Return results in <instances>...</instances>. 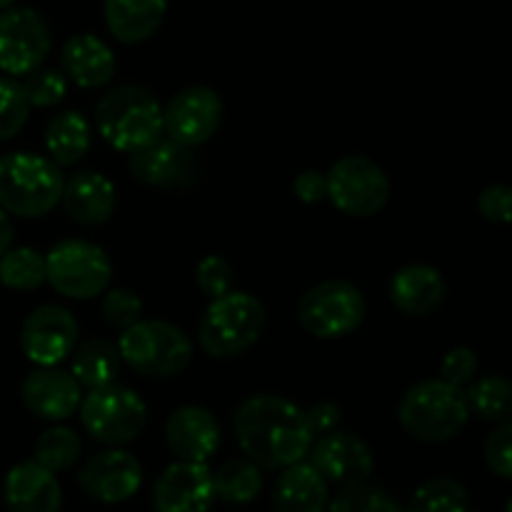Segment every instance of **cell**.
I'll return each instance as SVG.
<instances>
[{
  "label": "cell",
  "instance_id": "obj_1",
  "mask_svg": "<svg viewBox=\"0 0 512 512\" xmlns=\"http://www.w3.org/2000/svg\"><path fill=\"white\" fill-rule=\"evenodd\" d=\"M235 438L260 470H285L303 463L315 443L305 410L280 395H253L233 418Z\"/></svg>",
  "mask_w": 512,
  "mask_h": 512
},
{
  "label": "cell",
  "instance_id": "obj_2",
  "mask_svg": "<svg viewBox=\"0 0 512 512\" xmlns=\"http://www.w3.org/2000/svg\"><path fill=\"white\" fill-rule=\"evenodd\" d=\"M95 125L110 148L133 155L163 135V108L150 90L120 85L98 100Z\"/></svg>",
  "mask_w": 512,
  "mask_h": 512
},
{
  "label": "cell",
  "instance_id": "obj_3",
  "mask_svg": "<svg viewBox=\"0 0 512 512\" xmlns=\"http://www.w3.org/2000/svg\"><path fill=\"white\" fill-rule=\"evenodd\" d=\"M265 323V305L255 295L233 290L205 308L198 323V343L215 360L240 358L258 343Z\"/></svg>",
  "mask_w": 512,
  "mask_h": 512
},
{
  "label": "cell",
  "instance_id": "obj_4",
  "mask_svg": "<svg viewBox=\"0 0 512 512\" xmlns=\"http://www.w3.org/2000/svg\"><path fill=\"white\" fill-rule=\"evenodd\" d=\"M65 175L60 165L35 153H8L0 158V208L18 218H43L63 198Z\"/></svg>",
  "mask_w": 512,
  "mask_h": 512
},
{
  "label": "cell",
  "instance_id": "obj_5",
  "mask_svg": "<svg viewBox=\"0 0 512 512\" xmlns=\"http://www.w3.org/2000/svg\"><path fill=\"white\" fill-rule=\"evenodd\" d=\"M470 408L465 390L453 388L443 380H423L403 395L398 420L410 438L438 445L458 438L468 425Z\"/></svg>",
  "mask_w": 512,
  "mask_h": 512
},
{
  "label": "cell",
  "instance_id": "obj_6",
  "mask_svg": "<svg viewBox=\"0 0 512 512\" xmlns=\"http://www.w3.org/2000/svg\"><path fill=\"white\" fill-rule=\"evenodd\" d=\"M120 360L145 378H173L193 363V343L168 320H138L120 333Z\"/></svg>",
  "mask_w": 512,
  "mask_h": 512
},
{
  "label": "cell",
  "instance_id": "obj_7",
  "mask_svg": "<svg viewBox=\"0 0 512 512\" xmlns=\"http://www.w3.org/2000/svg\"><path fill=\"white\" fill-rule=\"evenodd\" d=\"M80 423L95 443L120 448L143 433L148 408L135 390L113 383L85 395L80 403Z\"/></svg>",
  "mask_w": 512,
  "mask_h": 512
},
{
  "label": "cell",
  "instance_id": "obj_8",
  "mask_svg": "<svg viewBox=\"0 0 512 512\" xmlns=\"http://www.w3.org/2000/svg\"><path fill=\"white\" fill-rule=\"evenodd\" d=\"M113 265L100 245L88 240H63L45 255V283L70 300L98 298L108 290Z\"/></svg>",
  "mask_w": 512,
  "mask_h": 512
},
{
  "label": "cell",
  "instance_id": "obj_9",
  "mask_svg": "<svg viewBox=\"0 0 512 512\" xmlns=\"http://www.w3.org/2000/svg\"><path fill=\"white\" fill-rule=\"evenodd\" d=\"M363 293L348 280H325L310 288L298 303V320L305 333L320 340L345 338L365 318Z\"/></svg>",
  "mask_w": 512,
  "mask_h": 512
},
{
  "label": "cell",
  "instance_id": "obj_10",
  "mask_svg": "<svg viewBox=\"0 0 512 512\" xmlns=\"http://www.w3.org/2000/svg\"><path fill=\"white\" fill-rule=\"evenodd\" d=\"M328 200L345 215L370 218L388 205L390 178L365 155L340 158L328 170Z\"/></svg>",
  "mask_w": 512,
  "mask_h": 512
},
{
  "label": "cell",
  "instance_id": "obj_11",
  "mask_svg": "<svg viewBox=\"0 0 512 512\" xmlns=\"http://www.w3.org/2000/svg\"><path fill=\"white\" fill-rule=\"evenodd\" d=\"M50 28L33 8L0 10V70L20 78L43 65L50 53Z\"/></svg>",
  "mask_w": 512,
  "mask_h": 512
},
{
  "label": "cell",
  "instance_id": "obj_12",
  "mask_svg": "<svg viewBox=\"0 0 512 512\" xmlns=\"http://www.w3.org/2000/svg\"><path fill=\"white\" fill-rule=\"evenodd\" d=\"M223 120V100L208 85H190L175 93L163 108V135L185 145L198 148L208 143Z\"/></svg>",
  "mask_w": 512,
  "mask_h": 512
},
{
  "label": "cell",
  "instance_id": "obj_13",
  "mask_svg": "<svg viewBox=\"0 0 512 512\" xmlns=\"http://www.w3.org/2000/svg\"><path fill=\"white\" fill-rule=\"evenodd\" d=\"M20 348L38 368H58L78 348V320L63 305H40L23 320Z\"/></svg>",
  "mask_w": 512,
  "mask_h": 512
},
{
  "label": "cell",
  "instance_id": "obj_14",
  "mask_svg": "<svg viewBox=\"0 0 512 512\" xmlns=\"http://www.w3.org/2000/svg\"><path fill=\"white\" fill-rule=\"evenodd\" d=\"M78 483L90 500L105 505L125 503L143 485V465L128 450L110 448L85 460Z\"/></svg>",
  "mask_w": 512,
  "mask_h": 512
},
{
  "label": "cell",
  "instance_id": "obj_15",
  "mask_svg": "<svg viewBox=\"0 0 512 512\" xmlns=\"http://www.w3.org/2000/svg\"><path fill=\"white\" fill-rule=\"evenodd\" d=\"M308 455L310 465L328 480V485L335 483L350 488V485L368 483V478L375 470V458L370 445L360 440L358 435L338 433V430L320 435Z\"/></svg>",
  "mask_w": 512,
  "mask_h": 512
},
{
  "label": "cell",
  "instance_id": "obj_16",
  "mask_svg": "<svg viewBox=\"0 0 512 512\" xmlns=\"http://www.w3.org/2000/svg\"><path fill=\"white\" fill-rule=\"evenodd\" d=\"M215 503L213 470L200 463H173L153 488L155 512H210Z\"/></svg>",
  "mask_w": 512,
  "mask_h": 512
},
{
  "label": "cell",
  "instance_id": "obj_17",
  "mask_svg": "<svg viewBox=\"0 0 512 512\" xmlns=\"http://www.w3.org/2000/svg\"><path fill=\"white\" fill-rule=\"evenodd\" d=\"M128 165L133 178L150 188H185L198 175L193 150L165 135L130 155Z\"/></svg>",
  "mask_w": 512,
  "mask_h": 512
},
{
  "label": "cell",
  "instance_id": "obj_18",
  "mask_svg": "<svg viewBox=\"0 0 512 512\" xmlns=\"http://www.w3.org/2000/svg\"><path fill=\"white\" fill-rule=\"evenodd\" d=\"M220 423L208 408L183 405L165 423V443L180 463L208 465L220 448Z\"/></svg>",
  "mask_w": 512,
  "mask_h": 512
},
{
  "label": "cell",
  "instance_id": "obj_19",
  "mask_svg": "<svg viewBox=\"0 0 512 512\" xmlns=\"http://www.w3.org/2000/svg\"><path fill=\"white\" fill-rule=\"evenodd\" d=\"M23 405L35 418L60 423L68 420L83 403V390L78 380L60 368H38L23 380L20 388Z\"/></svg>",
  "mask_w": 512,
  "mask_h": 512
},
{
  "label": "cell",
  "instance_id": "obj_20",
  "mask_svg": "<svg viewBox=\"0 0 512 512\" xmlns=\"http://www.w3.org/2000/svg\"><path fill=\"white\" fill-rule=\"evenodd\" d=\"M3 500L8 512H60L63 490L50 470L28 460L5 475Z\"/></svg>",
  "mask_w": 512,
  "mask_h": 512
},
{
  "label": "cell",
  "instance_id": "obj_21",
  "mask_svg": "<svg viewBox=\"0 0 512 512\" xmlns=\"http://www.w3.org/2000/svg\"><path fill=\"white\" fill-rule=\"evenodd\" d=\"M448 285H445L440 270L433 265H405L390 278L388 295L400 313L410 318H425L443 305Z\"/></svg>",
  "mask_w": 512,
  "mask_h": 512
},
{
  "label": "cell",
  "instance_id": "obj_22",
  "mask_svg": "<svg viewBox=\"0 0 512 512\" xmlns=\"http://www.w3.org/2000/svg\"><path fill=\"white\" fill-rule=\"evenodd\" d=\"M60 203L75 223L103 225L113 218L118 195H115V185L103 173L80 170L73 178L65 180Z\"/></svg>",
  "mask_w": 512,
  "mask_h": 512
},
{
  "label": "cell",
  "instance_id": "obj_23",
  "mask_svg": "<svg viewBox=\"0 0 512 512\" xmlns=\"http://www.w3.org/2000/svg\"><path fill=\"white\" fill-rule=\"evenodd\" d=\"M60 63H63L65 78L85 90L103 88L115 75L113 50L98 35L90 33L73 35L70 40H65L63 50H60Z\"/></svg>",
  "mask_w": 512,
  "mask_h": 512
},
{
  "label": "cell",
  "instance_id": "obj_24",
  "mask_svg": "<svg viewBox=\"0 0 512 512\" xmlns=\"http://www.w3.org/2000/svg\"><path fill=\"white\" fill-rule=\"evenodd\" d=\"M330 485L310 463L280 470L273 490L275 512H328Z\"/></svg>",
  "mask_w": 512,
  "mask_h": 512
},
{
  "label": "cell",
  "instance_id": "obj_25",
  "mask_svg": "<svg viewBox=\"0 0 512 512\" xmlns=\"http://www.w3.org/2000/svg\"><path fill=\"white\" fill-rule=\"evenodd\" d=\"M168 0H105L108 30L120 43H143L160 28Z\"/></svg>",
  "mask_w": 512,
  "mask_h": 512
},
{
  "label": "cell",
  "instance_id": "obj_26",
  "mask_svg": "<svg viewBox=\"0 0 512 512\" xmlns=\"http://www.w3.org/2000/svg\"><path fill=\"white\" fill-rule=\"evenodd\" d=\"M93 130L88 118L78 110H65L55 115L45 128V148L55 165H75L83 160L90 150Z\"/></svg>",
  "mask_w": 512,
  "mask_h": 512
},
{
  "label": "cell",
  "instance_id": "obj_27",
  "mask_svg": "<svg viewBox=\"0 0 512 512\" xmlns=\"http://www.w3.org/2000/svg\"><path fill=\"white\" fill-rule=\"evenodd\" d=\"M73 358V378L80 388L98 390L105 385H113L120 373V353L108 340H88L78 345Z\"/></svg>",
  "mask_w": 512,
  "mask_h": 512
},
{
  "label": "cell",
  "instance_id": "obj_28",
  "mask_svg": "<svg viewBox=\"0 0 512 512\" xmlns=\"http://www.w3.org/2000/svg\"><path fill=\"white\" fill-rule=\"evenodd\" d=\"M215 498L228 505H248L263 490V470L250 460H228L213 473Z\"/></svg>",
  "mask_w": 512,
  "mask_h": 512
},
{
  "label": "cell",
  "instance_id": "obj_29",
  "mask_svg": "<svg viewBox=\"0 0 512 512\" xmlns=\"http://www.w3.org/2000/svg\"><path fill=\"white\" fill-rule=\"evenodd\" d=\"M470 413L478 415L485 423H505L512 420V380L503 375H485L473 380L465 390Z\"/></svg>",
  "mask_w": 512,
  "mask_h": 512
},
{
  "label": "cell",
  "instance_id": "obj_30",
  "mask_svg": "<svg viewBox=\"0 0 512 512\" xmlns=\"http://www.w3.org/2000/svg\"><path fill=\"white\" fill-rule=\"evenodd\" d=\"M470 495L463 483L453 478H435L420 485L405 512H468Z\"/></svg>",
  "mask_w": 512,
  "mask_h": 512
},
{
  "label": "cell",
  "instance_id": "obj_31",
  "mask_svg": "<svg viewBox=\"0 0 512 512\" xmlns=\"http://www.w3.org/2000/svg\"><path fill=\"white\" fill-rule=\"evenodd\" d=\"M80 458V438L75 430L65 425L45 430L35 443V463L43 465L50 473H65Z\"/></svg>",
  "mask_w": 512,
  "mask_h": 512
},
{
  "label": "cell",
  "instance_id": "obj_32",
  "mask_svg": "<svg viewBox=\"0 0 512 512\" xmlns=\"http://www.w3.org/2000/svg\"><path fill=\"white\" fill-rule=\"evenodd\" d=\"M0 283L10 290H35L45 283V255L33 248H10L0 258Z\"/></svg>",
  "mask_w": 512,
  "mask_h": 512
},
{
  "label": "cell",
  "instance_id": "obj_33",
  "mask_svg": "<svg viewBox=\"0 0 512 512\" xmlns=\"http://www.w3.org/2000/svg\"><path fill=\"white\" fill-rule=\"evenodd\" d=\"M328 512H405L403 505L378 485L360 483L343 488L330 500Z\"/></svg>",
  "mask_w": 512,
  "mask_h": 512
},
{
  "label": "cell",
  "instance_id": "obj_34",
  "mask_svg": "<svg viewBox=\"0 0 512 512\" xmlns=\"http://www.w3.org/2000/svg\"><path fill=\"white\" fill-rule=\"evenodd\" d=\"M30 115V100L25 95L23 83L15 78L0 75V143L15 138L23 130Z\"/></svg>",
  "mask_w": 512,
  "mask_h": 512
},
{
  "label": "cell",
  "instance_id": "obj_35",
  "mask_svg": "<svg viewBox=\"0 0 512 512\" xmlns=\"http://www.w3.org/2000/svg\"><path fill=\"white\" fill-rule=\"evenodd\" d=\"M23 90L30 100V108H53L68 95V78L63 70L43 68L25 75Z\"/></svg>",
  "mask_w": 512,
  "mask_h": 512
},
{
  "label": "cell",
  "instance_id": "obj_36",
  "mask_svg": "<svg viewBox=\"0 0 512 512\" xmlns=\"http://www.w3.org/2000/svg\"><path fill=\"white\" fill-rule=\"evenodd\" d=\"M100 313H103V320L108 328L125 333V330L133 328V325L140 320L143 303H140V298L133 293V290L115 288L105 293L103 305H100Z\"/></svg>",
  "mask_w": 512,
  "mask_h": 512
},
{
  "label": "cell",
  "instance_id": "obj_37",
  "mask_svg": "<svg viewBox=\"0 0 512 512\" xmlns=\"http://www.w3.org/2000/svg\"><path fill=\"white\" fill-rule=\"evenodd\" d=\"M195 285L200 288V293H205L213 300L233 293V265H230L223 255H205V258L195 265Z\"/></svg>",
  "mask_w": 512,
  "mask_h": 512
},
{
  "label": "cell",
  "instance_id": "obj_38",
  "mask_svg": "<svg viewBox=\"0 0 512 512\" xmlns=\"http://www.w3.org/2000/svg\"><path fill=\"white\" fill-rule=\"evenodd\" d=\"M485 463L498 478L512 480V420L500 423L485 440Z\"/></svg>",
  "mask_w": 512,
  "mask_h": 512
},
{
  "label": "cell",
  "instance_id": "obj_39",
  "mask_svg": "<svg viewBox=\"0 0 512 512\" xmlns=\"http://www.w3.org/2000/svg\"><path fill=\"white\" fill-rule=\"evenodd\" d=\"M478 373V355L470 348H455L450 350L440 365V380L453 388H468Z\"/></svg>",
  "mask_w": 512,
  "mask_h": 512
},
{
  "label": "cell",
  "instance_id": "obj_40",
  "mask_svg": "<svg viewBox=\"0 0 512 512\" xmlns=\"http://www.w3.org/2000/svg\"><path fill=\"white\" fill-rule=\"evenodd\" d=\"M478 210L490 223H512V185H488L480 193Z\"/></svg>",
  "mask_w": 512,
  "mask_h": 512
},
{
  "label": "cell",
  "instance_id": "obj_41",
  "mask_svg": "<svg viewBox=\"0 0 512 512\" xmlns=\"http://www.w3.org/2000/svg\"><path fill=\"white\" fill-rule=\"evenodd\" d=\"M293 190L305 205H318L328 200V178L320 170H305L295 178Z\"/></svg>",
  "mask_w": 512,
  "mask_h": 512
},
{
  "label": "cell",
  "instance_id": "obj_42",
  "mask_svg": "<svg viewBox=\"0 0 512 512\" xmlns=\"http://www.w3.org/2000/svg\"><path fill=\"white\" fill-rule=\"evenodd\" d=\"M305 418H308L310 430H313L315 438H320V435H328L338 428L340 408L335 403H318L313 405V408L305 410Z\"/></svg>",
  "mask_w": 512,
  "mask_h": 512
},
{
  "label": "cell",
  "instance_id": "obj_43",
  "mask_svg": "<svg viewBox=\"0 0 512 512\" xmlns=\"http://www.w3.org/2000/svg\"><path fill=\"white\" fill-rule=\"evenodd\" d=\"M13 238H15V230H13V223H10V215L0 208V258L10 250Z\"/></svg>",
  "mask_w": 512,
  "mask_h": 512
},
{
  "label": "cell",
  "instance_id": "obj_44",
  "mask_svg": "<svg viewBox=\"0 0 512 512\" xmlns=\"http://www.w3.org/2000/svg\"><path fill=\"white\" fill-rule=\"evenodd\" d=\"M13 3H15V0H0V10H8V8H13Z\"/></svg>",
  "mask_w": 512,
  "mask_h": 512
},
{
  "label": "cell",
  "instance_id": "obj_45",
  "mask_svg": "<svg viewBox=\"0 0 512 512\" xmlns=\"http://www.w3.org/2000/svg\"><path fill=\"white\" fill-rule=\"evenodd\" d=\"M505 512H512V498H510V503H508V508H505Z\"/></svg>",
  "mask_w": 512,
  "mask_h": 512
},
{
  "label": "cell",
  "instance_id": "obj_46",
  "mask_svg": "<svg viewBox=\"0 0 512 512\" xmlns=\"http://www.w3.org/2000/svg\"><path fill=\"white\" fill-rule=\"evenodd\" d=\"M468 512H470V510H468Z\"/></svg>",
  "mask_w": 512,
  "mask_h": 512
}]
</instances>
